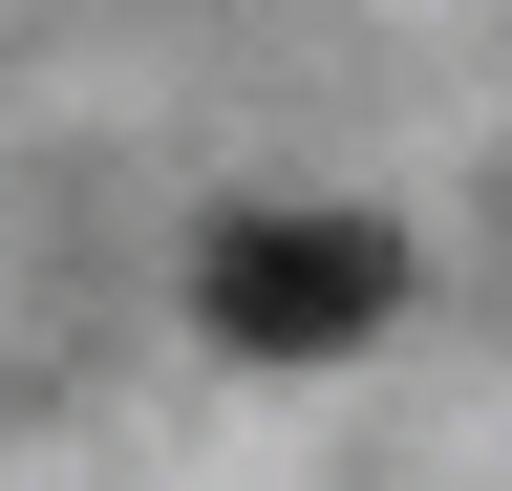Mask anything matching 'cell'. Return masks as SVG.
I'll return each instance as SVG.
<instances>
[{"instance_id": "cell-1", "label": "cell", "mask_w": 512, "mask_h": 491, "mask_svg": "<svg viewBox=\"0 0 512 491\" xmlns=\"http://www.w3.org/2000/svg\"><path fill=\"white\" fill-rule=\"evenodd\" d=\"M384 299H406L384 214H214L192 235V321L235 363H342V342H384Z\"/></svg>"}]
</instances>
